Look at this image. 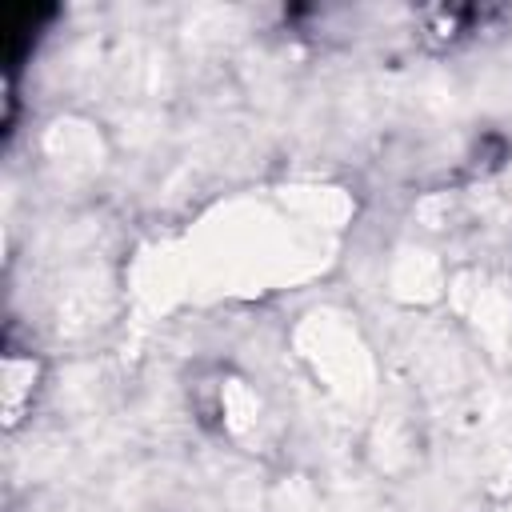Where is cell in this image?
Returning a JSON list of instances; mask_svg holds the SVG:
<instances>
[{"label": "cell", "instance_id": "1", "mask_svg": "<svg viewBox=\"0 0 512 512\" xmlns=\"http://www.w3.org/2000/svg\"><path fill=\"white\" fill-rule=\"evenodd\" d=\"M32 388H36V360H20L16 348L4 352V412H8V424L20 420L24 404L32 400Z\"/></svg>", "mask_w": 512, "mask_h": 512}]
</instances>
